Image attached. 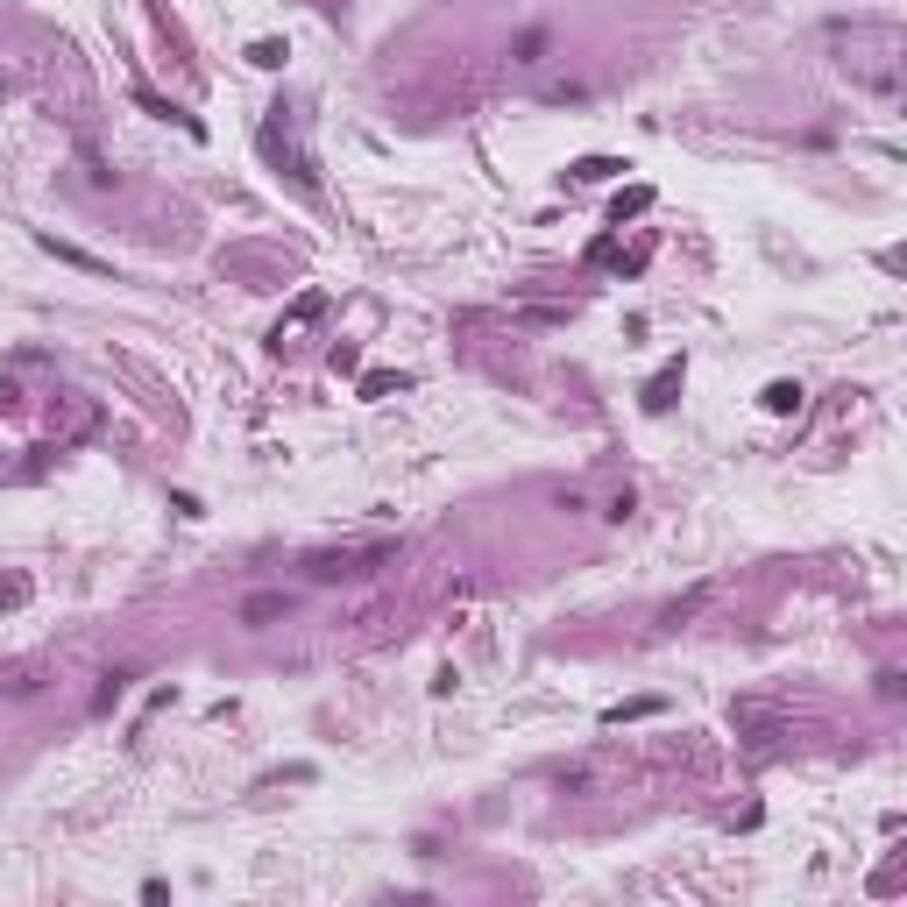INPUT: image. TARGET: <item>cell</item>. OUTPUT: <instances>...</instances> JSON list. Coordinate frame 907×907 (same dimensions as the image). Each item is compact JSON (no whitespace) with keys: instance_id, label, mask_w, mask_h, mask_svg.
Instances as JSON below:
<instances>
[{"instance_id":"6da1fadb","label":"cell","mask_w":907,"mask_h":907,"mask_svg":"<svg viewBox=\"0 0 907 907\" xmlns=\"http://www.w3.org/2000/svg\"><path fill=\"white\" fill-rule=\"evenodd\" d=\"M390 553L383 546H348V553H312V582H362V574H376Z\"/></svg>"},{"instance_id":"7a4b0ae2","label":"cell","mask_w":907,"mask_h":907,"mask_svg":"<svg viewBox=\"0 0 907 907\" xmlns=\"http://www.w3.org/2000/svg\"><path fill=\"white\" fill-rule=\"evenodd\" d=\"M284 114H291V107H270V121H263V149H270L277 163H291V178H298V185H319V171H312V156H305V149H298V142L284 135V128H291Z\"/></svg>"},{"instance_id":"3957f363","label":"cell","mask_w":907,"mask_h":907,"mask_svg":"<svg viewBox=\"0 0 907 907\" xmlns=\"http://www.w3.org/2000/svg\"><path fill=\"white\" fill-rule=\"evenodd\" d=\"M319 312H326V291H305V298H298V305H291V312H284V319H277V334H270V341H277V348H284V341H291V334H298V326H312V319H319Z\"/></svg>"},{"instance_id":"277c9868","label":"cell","mask_w":907,"mask_h":907,"mask_svg":"<svg viewBox=\"0 0 907 907\" xmlns=\"http://www.w3.org/2000/svg\"><path fill=\"white\" fill-rule=\"evenodd\" d=\"M617 171H631L624 156H574V163H567L574 185H603V178H617Z\"/></svg>"},{"instance_id":"5b68a950","label":"cell","mask_w":907,"mask_h":907,"mask_svg":"<svg viewBox=\"0 0 907 907\" xmlns=\"http://www.w3.org/2000/svg\"><path fill=\"white\" fill-rule=\"evenodd\" d=\"M681 376H688V362L674 355L667 369H659V376L645 383V411H667V404H674V390H681Z\"/></svg>"},{"instance_id":"8992f818","label":"cell","mask_w":907,"mask_h":907,"mask_svg":"<svg viewBox=\"0 0 907 907\" xmlns=\"http://www.w3.org/2000/svg\"><path fill=\"white\" fill-rule=\"evenodd\" d=\"M284 610H291V596H284V589H263V596L241 603V624H277Z\"/></svg>"},{"instance_id":"52a82bcc","label":"cell","mask_w":907,"mask_h":907,"mask_svg":"<svg viewBox=\"0 0 907 907\" xmlns=\"http://www.w3.org/2000/svg\"><path fill=\"white\" fill-rule=\"evenodd\" d=\"M801 397H808V390H801V383H787V376H780V383H766V397H759V404H766V411H773V419H794V411H801Z\"/></svg>"},{"instance_id":"ba28073f","label":"cell","mask_w":907,"mask_h":907,"mask_svg":"<svg viewBox=\"0 0 907 907\" xmlns=\"http://www.w3.org/2000/svg\"><path fill=\"white\" fill-rule=\"evenodd\" d=\"M43 249H50L57 263H71V270H93V277H107V263H100V256H86V249H71V241H57V234H43Z\"/></svg>"},{"instance_id":"9c48e42d","label":"cell","mask_w":907,"mask_h":907,"mask_svg":"<svg viewBox=\"0 0 907 907\" xmlns=\"http://www.w3.org/2000/svg\"><path fill=\"white\" fill-rule=\"evenodd\" d=\"M645 206H652V185H631V192H617V199H610V227H624V220H638Z\"/></svg>"},{"instance_id":"30bf717a","label":"cell","mask_w":907,"mask_h":907,"mask_svg":"<svg viewBox=\"0 0 907 907\" xmlns=\"http://www.w3.org/2000/svg\"><path fill=\"white\" fill-rule=\"evenodd\" d=\"M128 681H135L128 667H114V674H100V688H93V716H107V709H114V702L128 695Z\"/></svg>"},{"instance_id":"8fae6325","label":"cell","mask_w":907,"mask_h":907,"mask_svg":"<svg viewBox=\"0 0 907 907\" xmlns=\"http://www.w3.org/2000/svg\"><path fill=\"white\" fill-rule=\"evenodd\" d=\"M709 596H716V589H709V582H702V589H688V596H681V603H667V610H659V624H667V631H674V624H688V617H695V610H702V603H709Z\"/></svg>"},{"instance_id":"7c38bea8","label":"cell","mask_w":907,"mask_h":907,"mask_svg":"<svg viewBox=\"0 0 907 907\" xmlns=\"http://www.w3.org/2000/svg\"><path fill=\"white\" fill-rule=\"evenodd\" d=\"M284 57H291V50H284L277 36H256V43H249V64H256V71H284Z\"/></svg>"},{"instance_id":"4fadbf2b","label":"cell","mask_w":907,"mask_h":907,"mask_svg":"<svg viewBox=\"0 0 907 907\" xmlns=\"http://www.w3.org/2000/svg\"><path fill=\"white\" fill-rule=\"evenodd\" d=\"M390 390H411V376H404V369H376V376H362V397H390Z\"/></svg>"},{"instance_id":"5bb4252c","label":"cell","mask_w":907,"mask_h":907,"mask_svg":"<svg viewBox=\"0 0 907 907\" xmlns=\"http://www.w3.org/2000/svg\"><path fill=\"white\" fill-rule=\"evenodd\" d=\"M546 57V29H525L518 43H511V64H539Z\"/></svg>"},{"instance_id":"9a60e30c","label":"cell","mask_w":907,"mask_h":907,"mask_svg":"<svg viewBox=\"0 0 907 907\" xmlns=\"http://www.w3.org/2000/svg\"><path fill=\"white\" fill-rule=\"evenodd\" d=\"M15 603H29V582H22V574H8V582H0V610H15Z\"/></svg>"},{"instance_id":"2e32d148","label":"cell","mask_w":907,"mask_h":907,"mask_svg":"<svg viewBox=\"0 0 907 907\" xmlns=\"http://www.w3.org/2000/svg\"><path fill=\"white\" fill-rule=\"evenodd\" d=\"M589 787H596V773H582V766L560 773V794H589Z\"/></svg>"}]
</instances>
